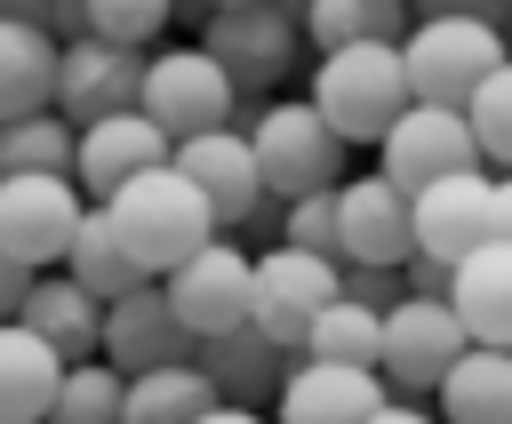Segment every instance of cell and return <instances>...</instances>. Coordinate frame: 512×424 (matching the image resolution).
<instances>
[{
	"label": "cell",
	"mask_w": 512,
	"mask_h": 424,
	"mask_svg": "<svg viewBox=\"0 0 512 424\" xmlns=\"http://www.w3.org/2000/svg\"><path fill=\"white\" fill-rule=\"evenodd\" d=\"M336 144H376L416 96H408V72H400V40H352V48H328L312 64V96H304Z\"/></svg>",
	"instance_id": "1"
},
{
	"label": "cell",
	"mask_w": 512,
	"mask_h": 424,
	"mask_svg": "<svg viewBox=\"0 0 512 424\" xmlns=\"http://www.w3.org/2000/svg\"><path fill=\"white\" fill-rule=\"evenodd\" d=\"M104 216H112V232H120V248L136 256V272L144 280H168L200 240H216V216H208V200L176 176V168H144V176H128L112 200H96Z\"/></svg>",
	"instance_id": "2"
},
{
	"label": "cell",
	"mask_w": 512,
	"mask_h": 424,
	"mask_svg": "<svg viewBox=\"0 0 512 424\" xmlns=\"http://www.w3.org/2000/svg\"><path fill=\"white\" fill-rule=\"evenodd\" d=\"M504 56H512L504 24H480V16H416L400 32V72L416 104H464Z\"/></svg>",
	"instance_id": "3"
},
{
	"label": "cell",
	"mask_w": 512,
	"mask_h": 424,
	"mask_svg": "<svg viewBox=\"0 0 512 424\" xmlns=\"http://www.w3.org/2000/svg\"><path fill=\"white\" fill-rule=\"evenodd\" d=\"M136 112L168 136V144H184V136H208V128H232V112H240V88L224 80V64L192 40V48H144V80H136Z\"/></svg>",
	"instance_id": "4"
},
{
	"label": "cell",
	"mask_w": 512,
	"mask_h": 424,
	"mask_svg": "<svg viewBox=\"0 0 512 424\" xmlns=\"http://www.w3.org/2000/svg\"><path fill=\"white\" fill-rule=\"evenodd\" d=\"M248 152H256V176H264V192H272L280 208L304 200V192L344 184V144L328 136V120H320L304 96L256 104V120H248Z\"/></svg>",
	"instance_id": "5"
},
{
	"label": "cell",
	"mask_w": 512,
	"mask_h": 424,
	"mask_svg": "<svg viewBox=\"0 0 512 424\" xmlns=\"http://www.w3.org/2000/svg\"><path fill=\"white\" fill-rule=\"evenodd\" d=\"M336 304V256H312V248H256V280H248V328L272 336L280 352H304V328Z\"/></svg>",
	"instance_id": "6"
},
{
	"label": "cell",
	"mask_w": 512,
	"mask_h": 424,
	"mask_svg": "<svg viewBox=\"0 0 512 424\" xmlns=\"http://www.w3.org/2000/svg\"><path fill=\"white\" fill-rule=\"evenodd\" d=\"M456 352H464V328H456L448 296H400L376 336V376L392 400H432Z\"/></svg>",
	"instance_id": "7"
},
{
	"label": "cell",
	"mask_w": 512,
	"mask_h": 424,
	"mask_svg": "<svg viewBox=\"0 0 512 424\" xmlns=\"http://www.w3.org/2000/svg\"><path fill=\"white\" fill-rule=\"evenodd\" d=\"M200 48L224 64V80H232L240 96H264L272 80H288L304 32H296V16H280L272 0H240V8H208Z\"/></svg>",
	"instance_id": "8"
},
{
	"label": "cell",
	"mask_w": 512,
	"mask_h": 424,
	"mask_svg": "<svg viewBox=\"0 0 512 424\" xmlns=\"http://www.w3.org/2000/svg\"><path fill=\"white\" fill-rule=\"evenodd\" d=\"M80 208L88 200L72 176H0V256L24 272H56Z\"/></svg>",
	"instance_id": "9"
},
{
	"label": "cell",
	"mask_w": 512,
	"mask_h": 424,
	"mask_svg": "<svg viewBox=\"0 0 512 424\" xmlns=\"http://www.w3.org/2000/svg\"><path fill=\"white\" fill-rule=\"evenodd\" d=\"M456 168H480L472 128H464V104H408L376 136V176L400 184V192H424L432 176H456Z\"/></svg>",
	"instance_id": "10"
},
{
	"label": "cell",
	"mask_w": 512,
	"mask_h": 424,
	"mask_svg": "<svg viewBox=\"0 0 512 424\" xmlns=\"http://www.w3.org/2000/svg\"><path fill=\"white\" fill-rule=\"evenodd\" d=\"M248 280H256V256L216 232V240H200L160 288H168V304H176V320H184L192 336H224V328L248 320Z\"/></svg>",
	"instance_id": "11"
},
{
	"label": "cell",
	"mask_w": 512,
	"mask_h": 424,
	"mask_svg": "<svg viewBox=\"0 0 512 424\" xmlns=\"http://www.w3.org/2000/svg\"><path fill=\"white\" fill-rule=\"evenodd\" d=\"M168 168L208 200L216 232L248 224V216H256V200H264V176H256V152H248V128H240V120H232V128H208V136L168 144Z\"/></svg>",
	"instance_id": "12"
},
{
	"label": "cell",
	"mask_w": 512,
	"mask_h": 424,
	"mask_svg": "<svg viewBox=\"0 0 512 424\" xmlns=\"http://www.w3.org/2000/svg\"><path fill=\"white\" fill-rule=\"evenodd\" d=\"M488 168H456V176H432L424 192H408V256H432V264H456L488 240Z\"/></svg>",
	"instance_id": "13"
},
{
	"label": "cell",
	"mask_w": 512,
	"mask_h": 424,
	"mask_svg": "<svg viewBox=\"0 0 512 424\" xmlns=\"http://www.w3.org/2000/svg\"><path fill=\"white\" fill-rule=\"evenodd\" d=\"M136 80H144V48H120V40H96V32L56 48V112L72 128H88L104 112H128Z\"/></svg>",
	"instance_id": "14"
},
{
	"label": "cell",
	"mask_w": 512,
	"mask_h": 424,
	"mask_svg": "<svg viewBox=\"0 0 512 424\" xmlns=\"http://www.w3.org/2000/svg\"><path fill=\"white\" fill-rule=\"evenodd\" d=\"M144 168H168V136L128 104V112H104V120H88V128H72V184H80V200L96 208V200H112L128 176H144Z\"/></svg>",
	"instance_id": "15"
},
{
	"label": "cell",
	"mask_w": 512,
	"mask_h": 424,
	"mask_svg": "<svg viewBox=\"0 0 512 424\" xmlns=\"http://www.w3.org/2000/svg\"><path fill=\"white\" fill-rule=\"evenodd\" d=\"M384 376L376 368H344V360H288L280 392H272V424H368L384 408Z\"/></svg>",
	"instance_id": "16"
},
{
	"label": "cell",
	"mask_w": 512,
	"mask_h": 424,
	"mask_svg": "<svg viewBox=\"0 0 512 424\" xmlns=\"http://www.w3.org/2000/svg\"><path fill=\"white\" fill-rule=\"evenodd\" d=\"M192 344H200V336L176 320L168 288H160V280H136L128 296L104 304V344H96V360H112L120 376H136V368H160V360H192Z\"/></svg>",
	"instance_id": "17"
},
{
	"label": "cell",
	"mask_w": 512,
	"mask_h": 424,
	"mask_svg": "<svg viewBox=\"0 0 512 424\" xmlns=\"http://www.w3.org/2000/svg\"><path fill=\"white\" fill-rule=\"evenodd\" d=\"M408 256V192L368 176L336 184V264H400Z\"/></svg>",
	"instance_id": "18"
},
{
	"label": "cell",
	"mask_w": 512,
	"mask_h": 424,
	"mask_svg": "<svg viewBox=\"0 0 512 424\" xmlns=\"http://www.w3.org/2000/svg\"><path fill=\"white\" fill-rule=\"evenodd\" d=\"M288 360H296V352H280V344H272V336H256L248 320H240V328H224V336H200V344H192V368L208 376V392H216L224 408H272V392H280Z\"/></svg>",
	"instance_id": "19"
},
{
	"label": "cell",
	"mask_w": 512,
	"mask_h": 424,
	"mask_svg": "<svg viewBox=\"0 0 512 424\" xmlns=\"http://www.w3.org/2000/svg\"><path fill=\"white\" fill-rule=\"evenodd\" d=\"M448 312L464 344H512V240H480L448 264Z\"/></svg>",
	"instance_id": "20"
},
{
	"label": "cell",
	"mask_w": 512,
	"mask_h": 424,
	"mask_svg": "<svg viewBox=\"0 0 512 424\" xmlns=\"http://www.w3.org/2000/svg\"><path fill=\"white\" fill-rule=\"evenodd\" d=\"M16 320H24L56 360H96V344H104V304H96L72 272H32Z\"/></svg>",
	"instance_id": "21"
},
{
	"label": "cell",
	"mask_w": 512,
	"mask_h": 424,
	"mask_svg": "<svg viewBox=\"0 0 512 424\" xmlns=\"http://www.w3.org/2000/svg\"><path fill=\"white\" fill-rule=\"evenodd\" d=\"M432 400L440 424H512V344H464Z\"/></svg>",
	"instance_id": "22"
},
{
	"label": "cell",
	"mask_w": 512,
	"mask_h": 424,
	"mask_svg": "<svg viewBox=\"0 0 512 424\" xmlns=\"http://www.w3.org/2000/svg\"><path fill=\"white\" fill-rule=\"evenodd\" d=\"M56 376H64V360L24 320H0V424H40L56 400Z\"/></svg>",
	"instance_id": "23"
},
{
	"label": "cell",
	"mask_w": 512,
	"mask_h": 424,
	"mask_svg": "<svg viewBox=\"0 0 512 424\" xmlns=\"http://www.w3.org/2000/svg\"><path fill=\"white\" fill-rule=\"evenodd\" d=\"M56 104V40L24 16H0V120Z\"/></svg>",
	"instance_id": "24"
},
{
	"label": "cell",
	"mask_w": 512,
	"mask_h": 424,
	"mask_svg": "<svg viewBox=\"0 0 512 424\" xmlns=\"http://www.w3.org/2000/svg\"><path fill=\"white\" fill-rule=\"evenodd\" d=\"M208 408H216V392L192 360H160V368H136L120 384V424H192Z\"/></svg>",
	"instance_id": "25"
},
{
	"label": "cell",
	"mask_w": 512,
	"mask_h": 424,
	"mask_svg": "<svg viewBox=\"0 0 512 424\" xmlns=\"http://www.w3.org/2000/svg\"><path fill=\"white\" fill-rule=\"evenodd\" d=\"M56 272H72L96 304H112V296H128L144 272H136V256L120 248V232H112V216L104 208H80V224H72V240H64V264Z\"/></svg>",
	"instance_id": "26"
},
{
	"label": "cell",
	"mask_w": 512,
	"mask_h": 424,
	"mask_svg": "<svg viewBox=\"0 0 512 424\" xmlns=\"http://www.w3.org/2000/svg\"><path fill=\"white\" fill-rule=\"evenodd\" d=\"M296 32L328 56V48H352V40H400L408 32V0H304Z\"/></svg>",
	"instance_id": "27"
},
{
	"label": "cell",
	"mask_w": 512,
	"mask_h": 424,
	"mask_svg": "<svg viewBox=\"0 0 512 424\" xmlns=\"http://www.w3.org/2000/svg\"><path fill=\"white\" fill-rule=\"evenodd\" d=\"M0 176H72V120L56 104L0 120Z\"/></svg>",
	"instance_id": "28"
},
{
	"label": "cell",
	"mask_w": 512,
	"mask_h": 424,
	"mask_svg": "<svg viewBox=\"0 0 512 424\" xmlns=\"http://www.w3.org/2000/svg\"><path fill=\"white\" fill-rule=\"evenodd\" d=\"M120 368L112 360H64V376H56V400H48V416L40 424H120Z\"/></svg>",
	"instance_id": "29"
},
{
	"label": "cell",
	"mask_w": 512,
	"mask_h": 424,
	"mask_svg": "<svg viewBox=\"0 0 512 424\" xmlns=\"http://www.w3.org/2000/svg\"><path fill=\"white\" fill-rule=\"evenodd\" d=\"M376 336H384V312L336 296L312 328H304V360H344V368H376Z\"/></svg>",
	"instance_id": "30"
},
{
	"label": "cell",
	"mask_w": 512,
	"mask_h": 424,
	"mask_svg": "<svg viewBox=\"0 0 512 424\" xmlns=\"http://www.w3.org/2000/svg\"><path fill=\"white\" fill-rule=\"evenodd\" d=\"M464 128H472V152H480V160L512 168V56L464 96Z\"/></svg>",
	"instance_id": "31"
},
{
	"label": "cell",
	"mask_w": 512,
	"mask_h": 424,
	"mask_svg": "<svg viewBox=\"0 0 512 424\" xmlns=\"http://www.w3.org/2000/svg\"><path fill=\"white\" fill-rule=\"evenodd\" d=\"M80 16H88V32H96V40L144 48V40H160V24L176 16V0H80Z\"/></svg>",
	"instance_id": "32"
},
{
	"label": "cell",
	"mask_w": 512,
	"mask_h": 424,
	"mask_svg": "<svg viewBox=\"0 0 512 424\" xmlns=\"http://www.w3.org/2000/svg\"><path fill=\"white\" fill-rule=\"evenodd\" d=\"M280 240H288V248H312V256H336V184L288 200V208H280Z\"/></svg>",
	"instance_id": "33"
},
{
	"label": "cell",
	"mask_w": 512,
	"mask_h": 424,
	"mask_svg": "<svg viewBox=\"0 0 512 424\" xmlns=\"http://www.w3.org/2000/svg\"><path fill=\"white\" fill-rule=\"evenodd\" d=\"M336 296H352L368 312H392L408 288H400V264H336Z\"/></svg>",
	"instance_id": "34"
},
{
	"label": "cell",
	"mask_w": 512,
	"mask_h": 424,
	"mask_svg": "<svg viewBox=\"0 0 512 424\" xmlns=\"http://www.w3.org/2000/svg\"><path fill=\"white\" fill-rule=\"evenodd\" d=\"M408 16H480V24H504V0H416Z\"/></svg>",
	"instance_id": "35"
},
{
	"label": "cell",
	"mask_w": 512,
	"mask_h": 424,
	"mask_svg": "<svg viewBox=\"0 0 512 424\" xmlns=\"http://www.w3.org/2000/svg\"><path fill=\"white\" fill-rule=\"evenodd\" d=\"M488 240H512V168L488 184Z\"/></svg>",
	"instance_id": "36"
},
{
	"label": "cell",
	"mask_w": 512,
	"mask_h": 424,
	"mask_svg": "<svg viewBox=\"0 0 512 424\" xmlns=\"http://www.w3.org/2000/svg\"><path fill=\"white\" fill-rule=\"evenodd\" d=\"M24 288H32V272L0 256V320H16V312H24Z\"/></svg>",
	"instance_id": "37"
},
{
	"label": "cell",
	"mask_w": 512,
	"mask_h": 424,
	"mask_svg": "<svg viewBox=\"0 0 512 424\" xmlns=\"http://www.w3.org/2000/svg\"><path fill=\"white\" fill-rule=\"evenodd\" d=\"M368 424H440V416H432L424 400H384V408H376Z\"/></svg>",
	"instance_id": "38"
},
{
	"label": "cell",
	"mask_w": 512,
	"mask_h": 424,
	"mask_svg": "<svg viewBox=\"0 0 512 424\" xmlns=\"http://www.w3.org/2000/svg\"><path fill=\"white\" fill-rule=\"evenodd\" d=\"M192 424H272V416H264V408H224V400H216V408L192 416Z\"/></svg>",
	"instance_id": "39"
},
{
	"label": "cell",
	"mask_w": 512,
	"mask_h": 424,
	"mask_svg": "<svg viewBox=\"0 0 512 424\" xmlns=\"http://www.w3.org/2000/svg\"><path fill=\"white\" fill-rule=\"evenodd\" d=\"M200 8H240V0H200Z\"/></svg>",
	"instance_id": "40"
},
{
	"label": "cell",
	"mask_w": 512,
	"mask_h": 424,
	"mask_svg": "<svg viewBox=\"0 0 512 424\" xmlns=\"http://www.w3.org/2000/svg\"><path fill=\"white\" fill-rule=\"evenodd\" d=\"M504 8H512V0H504Z\"/></svg>",
	"instance_id": "41"
},
{
	"label": "cell",
	"mask_w": 512,
	"mask_h": 424,
	"mask_svg": "<svg viewBox=\"0 0 512 424\" xmlns=\"http://www.w3.org/2000/svg\"><path fill=\"white\" fill-rule=\"evenodd\" d=\"M408 8H416V0H408Z\"/></svg>",
	"instance_id": "42"
}]
</instances>
